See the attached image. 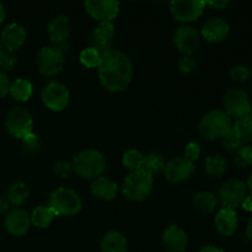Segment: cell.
Returning a JSON list of instances; mask_svg holds the SVG:
<instances>
[{"mask_svg":"<svg viewBox=\"0 0 252 252\" xmlns=\"http://www.w3.org/2000/svg\"><path fill=\"white\" fill-rule=\"evenodd\" d=\"M251 76V70L246 65H235L230 70V78L236 83H245Z\"/></svg>","mask_w":252,"mask_h":252,"instance_id":"cell-36","label":"cell"},{"mask_svg":"<svg viewBox=\"0 0 252 252\" xmlns=\"http://www.w3.org/2000/svg\"><path fill=\"white\" fill-rule=\"evenodd\" d=\"M1 51H2V48H1V44H0V53H1Z\"/></svg>","mask_w":252,"mask_h":252,"instance_id":"cell-49","label":"cell"},{"mask_svg":"<svg viewBox=\"0 0 252 252\" xmlns=\"http://www.w3.org/2000/svg\"><path fill=\"white\" fill-rule=\"evenodd\" d=\"M198 252H225L221 249L217 248V246H206V248L201 249Z\"/></svg>","mask_w":252,"mask_h":252,"instance_id":"cell-44","label":"cell"},{"mask_svg":"<svg viewBox=\"0 0 252 252\" xmlns=\"http://www.w3.org/2000/svg\"><path fill=\"white\" fill-rule=\"evenodd\" d=\"M41 98L43 105L48 110L61 112L69 105L70 93L64 84L59 81H51L42 90Z\"/></svg>","mask_w":252,"mask_h":252,"instance_id":"cell-9","label":"cell"},{"mask_svg":"<svg viewBox=\"0 0 252 252\" xmlns=\"http://www.w3.org/2000/svg\"><path fill=\"white\" fill-rule=\"evenodd\" d=\"M101 58H102V56L93 47H88V48L83 49L80 57H79L80 63L86 68H98Z\"/></svg>","mask_w":252,"mask_h":252,"instance_id":"cell-32","label":"cell"},{"mask_svg":"<svg viewBox=\"0 0 252 252\" xmlns=\"http://www.w3.org/2000/svg\"><path fill=\"white\" fill-rule=\"evenodd\" d=\"M5 19H6V9H5L4 5L0 2V25L5 21Z\"/></svg>","mask_w":252,"mask_h":252,"instance_id":"cell-46","label":"cell"},{"mask_svg":"<svg viewBox=\"0 0 252 252\" xmlns=\"http://www.w3.org/2000/svg\"><path fill=\"white\" fill-rule=\"evenodd\" d=\"M226 169H228L226 160L221 155H209L204 160V171H206V174L211 175V176H223V175H225Z\"/></svg>","mask_w":252,"mask_h":252,"instance_id":"cell-29","label":"cell"},{"mask_svg":"<svg viewBox=\"0 0 252 252\" xmlns=\"http://www.w3.org/2000/svg\"><path fill=\"white\" fill-rule=\"evenodd\" d=\"M70 20L65 15H58V16L53 17L47 26L49 39L53 46L66 43L69 36H70Z\"/></svg>","mask_w":252,"mask_h":252,"instance_id":"cell-19","label":"cell"},{"mask_svg":"<svg viewBox=\"0 0 252 252\" xmlns=\"http://www.w3.org/2000/svg\"><path fill=\"white\" fill-rule=\"evenodd\" d=\"M162 244L169 252H185L189 245L186 231L179 225H170L162 233Z\"/></svg>","mask_w":252,"mask_h":252,"instance_id":"cell-20","label":"cell"},{"mask_svg":"<svg viewBox=\"0 0 252 252\" xmlns=\"http://www.w3.org/2000/svg\"><path fill=\"white\" fill-rule=\"evenodd\" d=\"M122 164L130 172L139 171V170H142L143 164H144V155L138 152V150L129 149L123 154Z\"/></svg>","mask_w":252,"mask_h":252,"instance_id":"cell-31","label":"cell"},{"mask_svg":"<svg viewBox=\"0 0 252 252\" xmlns=\"http://www.w3.org/2000/svg\"><path fill=\"white\" fill-rule=\"evenodd\" d=\"M26 37V29L17 22H11L5 26L0 33V44L5 51L15 52L24 46Z\"/></svg>","mask_w":252,"mask_h":252,"instance_id":"cell-15","label":"cell"},{"mask_svg":"<svg viewBox=\"0 0 252 252\" xmlns=\"http://www.w3.org/2000/svg\"><path fill=\"white\" fill-rule=\"evenodd\" d=\"M118 192L117 182L106 176H100L91 184V194L102 201H112Z\"/></svg>","mask_w":252,"mask_h":252,"instance_id":"cell-22","label":"cell"},{"mask_svg":"<svg viewBox=\"0 0 252 252\" xmlns=\"http://www.w3.org/2000/svg\"><path fill=\"white\" fill-rule=\"evenodd\" d=\"M48 207L52 209L54 216L73 217L81 211L83 202L74 189L59 187L49 194Z\"/></svg>","mask_w":252,"mask_h":252,"instance_id":"cell-4","label":"cell"},{"mask_svg":"<svg viewBox=\"0 0 252 252\" xmlns=\"http://www.w3.org/2000/svg\"><path fill=\"white\" fill-rule=\"evenodd\" d=\"M233 129L231 118L224 111L212 110L202 116L198 125V130L207 140L221 139Z\"/></svg>","mask_w":252,"mask_h":252,"instance_id":"cell-3","label":"cell"},{"mask_svg":"<svg viewBox=\"0 0 252 252\" xmlns=\"http://www.w3.org/2000/svg\"><path fill=\"white\" fill-rule=\"evenodd\" d=\"M221 144H223V147L225 148L228 152H235V150H238L239 148L243 145V143L239 140V138L236 137L235 133L233 132V129L230 130V132L228 133L226 135H224L223 138H221Z\"/></svg>","mask_w":252,"mask_h":252,"instance_id":"cell-37","label":"cell"},{"mask_svg":"<svg viewBox=\"0 0 252 252\" xmlns=\"http://www.w3.org/2000/svg\"><path fill=\"white\" fill-rule=\"evenodd\" d=\"M174 44L182 56H192L199 48L201 37L193 27L182 25L175 30Z\"/></svg>","mask_w":252,"mask_h":252,"instance_id":"cell-12","label":"cell"},{"mask_svg":"<svg viewBox=\"0 0 252 252\" xmlns=\"http://www.w3.org/2000/svg\"><path fill=\"white\" fill-rule=\"evenodd\" d=\"M113 37H115V26L112 22H98L91 33L90 47L95 48L101 56H103L112 49L111 44Z\"/></svg>","mask_w":252,"mask_h":252,"instance_id":"cell-17","label":"cell"},{"mask_svg":"<svg viewBox=\"0 0 252 252\" xmlns=\"http://www.w3.org/2000/svg\"><path fill=\"white\" fill-rule=\"evenodd\" d=\"M248 197V187L241 180L230 179L224 182L218 191V202L223 208L234 209L241 206Z\"/></svg>","mask_w":252,"mask_h":252,"instance_id":"cell-8","label":"cell"},{"mask_svg":"<svg viewBox=\"0 0 252 252\" xmlns=\"http://www.w3.org/2000/svg\"><path fill=\"white\" fill-rule=\"evenodd\" d=\"M206 2L202 0H175L170 4L172 17L181 24H189L201 17Z\"/></svg>","mask_w":252,"mask_h":252,"instance_id":"cell-11","label":"cell"},{"mask_svg":"<svg viewBox=\"0 0 252 252\" xmlns=\"http://www.w3.org/2000/svg\"><path fill=\"white\" fill-rule=\"evenodd\" d=\"M204 2H206V5H208V6L213 7V9H217V10L224 9V7L229 4V1H226V0H216V1H204Z\"/></svg>","mask_w":252,"mask_h":252,"instance_id":"cell-42","label":"cell"},{"mask_svg":"<svg viewBox=\"0 0 252 252\" xmlns=\"http://www.w3.org/2000/svg\"><path fill=\"white\" fill-rule=\"evenodd\" d=\"M97 69L101 85L110 93H121L132 81V61L118 49H111L103 54Z\"/></svg>","mask_w":252,"mask_h":252,"instance_id":"cell-1","label":"cell"},{"mask_svg":"<svg viewBox=\"0 0 252 252\" xmlns=\"http://www.w3.org/2000/svg\"><path fill=\"white\" fill-rule=\"evenodd\" d=\"M5 229L12 236H24L31 226V217L25 209L15 208L5 216Z\"/></svg>","mask_w":252,"mask_h":252,"instance_id":"cell-16","label":"cell"},{"mask_svg":"<svg viewBox=\"0 0 252 252\" xmlns=\"http://www.w3.org/2000/svg\"><path fill=\"white\" fill-rule=\"evenodd\" d=\"M101 252H128V241L120 231H108L100 243Z\"/></svg>","mask_w":252,"mask_h":252,"instance_id":"cell-23","label":"cell"},{"mask_svg":"<svg viewBox=\"0 0 252 252\" xmlns=\"http://www.w3.org/2000/svg\"><path fill=\"white\" fill-rule=\"evenodd\" d=\"M193 203L202 213L211 214L218 207V198L208 191H201L194 194Z\"/></svg>","mask_w":252,"mask_h":252,"instance_id":"cell-27","label":"cell"},{"mask_svg":"<svg viewBox=\"0 0 252 252\" xmlns=\"http://www.w3.org/2000/svg\"><path fill=\"white\" fill-rule=\"evenodd\" d=\"M246 187H248V191L250 192V196L252 197V172L250 174L248 179V184H246Z\"/></svg>","mask_w":252,"mask_h":252,"instance_id":"cell-48","label":"cell"},{"mask_svg":"<svg viewBox=\"0 0 252 252\" xmlns=\"http://www.w3.org/2000/svg\"><path fill=\"white\" fill-rule=\"evenodd\" d=\"M245 234H246V238H248L250 241H252V218L249 220L248 225H246Z\"/></svg>","mask_w":252,"mask_h":252,"instance_id":"cell-45","label":"cell"},{"mask_svg":"<svg viewBox=\"0 0 252 252\" xmlns=\"http://www.w3.org/2000/svg\"><path fill=\"white\" fill-rule=\"evenodd\" d=\"M234 160L241 167H248L252 165V147L241 145L238 150L234 152Z\"/></svg>","mask_w":252,"mask_h":252,"instance_id":"cell-33","label":"cell"},{"mask_svg":"<svg viewBox=\"0 0 252 252\" xmlns=\"http://www.w3.org/2000/svg\"><path fill=\"white\" fill-rule=\"evenodd\" d=\"M165 164L166 162H165L164 157L161 154L149 153V154L144 155V164H143L142 170L152 177H154L164 172Z\"/></svg>","mask_w":252,"mask_h":252,"instance_id":"cell-26","label":"cell"},{"mask_svg":"<svg viewBox=\"0 0 252 252\" xmlns=\"http://www.w3.org/2000/svg\"><path fill=\"white\" fill-rule=\"evenodd\" d=\"M21 148L27 154H33V153L38 152V149L41 148V140H39L38 135L32 132L31 134L25 137L21 140Z\"/></svg>","mask_w":252,"mask_h":252,"instance_id":"cell-35","label":"cell"},{"mask_svg":"<svg viewBox=\"0 0 252 252\" xmlns=\"http://www.w3.org/2000/svg\"><path fill=\"white\" fill-rule=\"evenodd\" d=\"M10 212V202L7 198H0V214H5L6 216Z\"/></svg>","mask_w":252,"mask_h":252,"instance_id":"cell-43","label":"cell"},{"mask_svg":"<svg viewBox=\"0 0 252 252\" xmlns=\"http://www.w3.org/2000/svg\"><path fill=\"white\" fill-rule=\"evenodd\" d=\"M201 157V144L197 142H189L185 148V158L189 161H196Z\"/></svg>","mask_w":252,"mask_h":252,"instance_id":"cell-39","label":"cell"},{"mask_svg":"<svg viewBox=\"0 0 252 252\" xmlns=\"http://www.w3.org/2000/svg\"><path fill=\"white\" fill-rule=\"evenodd\" d=\"M17 64V57L14 52H9L2 49L0 53V70L6 73V71L14 70Z\"/></svg>","mask_w":252,"mask_h":252,"instance_id":"cell-34","label":"cell"},{"mask_svg":"<svg viewBox=\"0 0 252 252\" xmlns=\"http://www.w3.org/2000/svg\"><path fill=\"white\" fill-rule=\"evenodd\" d=\"M214 225H216L218 233L223 236L234 235L239 225L238 214L234 209L221 208L217 213L216 219H214Z\"/></svg>","mask_w":252,"mask_h":252,"instance_id":"cell-21","label":"cell"},{"mask_svg":"<svg viewBox=\"0 0 252 252\" xmlns=\"http://www.w3.org/2000/svg\"><path fill=\"white\" fill-rule=\"evenodd\" d=\"M74 172L79 177L85 180H95L102 176L106 170V158L102 153L95 149H85L74 157Z\"/></svg>","mask_w":252,"mask_h":252,"instance_id":"cell-2","label":"cell"},{"mask_svg":"<svg viewBox=\"0 0 252 252\" xmlns=\"http://www.w3.org/2000/svg\"><path fill=\"white\" fill-rule=\"evenodd\" d=\"M233 132L239 138L243 145H249L252 143V118L243 117L235 121L233 126Z\"/></svg>","mask_w":252,"mask_h":252,"instance_id":"cell-30","label":"cell"},{"mask_svg":"<svg viewBox=\"0 0 252 252\" xmlns=\"http://www.w3.org/2000/svg\"><path fill=\"white\" fill-rule=\"evenodd\" d=\"M54 167H56L54 169L56 170V174L59 177H62V179H68L74 172L73 164H71V161H68V160H61V161L57 162Z\"/></svg>","mask_w":252,"mask_h":252,"instance_id":"cell-38","label":"cell"},{"mask_svg":"<svg viewBox=\"0 0 252 252\" xmlns=\"http://www.w3.org/2000/svg\"><path fill=\"white\" fill-rule=\"evenodd\" d=\"M29 196V187H27L25 182H12L9 186V189H7V201L10 202V204L15 207L22 206L27 201Z\"/></svg>","mask_w":252,"mask_h":252,"instance_id":"cell-25","label":"cell"},{"mask_svg":"<svg viewBox=\"0 0 252 252\" xmlns=\"http://www.w3.org/2000/svg\"><path fill=\"white\" fill-rule=\"evenodd\" d=\"M230 25L221 17H212L204 22L202 27V36L208 43H219L228 37Z\"/></svg>","mask_w":252,"mask_h":252,"instance_id":"cell-18","label":"cell"},{"mask_svg":"<svg viewBox=\"0 0 252 252\" xmlns=\"http://www.w3.org/2000/svg\"><path fill=\"white\" fill-rule=\"evenodd\" d=\"M31 224L38 229H47L54 219V213L48 206H38L33 209L31 216Z\"/></svg>","mask_w":252,"mask_h":252,"instance_id":"cell-28","label":"cell"},{"mask_svg":"<svg viewBox=\"0 0 252 252\" xmlns=\"http://www.w3.org/2000/svg\"><path fill=\"white\" fill-rule=\"evenodd\" d=\"M154 179L143 170L130 172L122 184V193L128 201L142 202L152 193Z\"/></svg>","mask_w":252,"mask_h":252,"instance_id":"cell-5","label":"cell"},{"mask_svg":"<svg viewBox=\"0 0 252 252\" xmlns=\"http://www.w3.org/2000/svg\"><path fill=\"white\" fill-rule=\"evenodd\" d=\"M197 62L192 56H184L179 61V69L182 74H189L196 69Z\"/></svg>","mask_w":252,"mask_h":252,"instance_id":"cell-40","label":"cell"},{"mask_svg":"<svg viewBox=\"0 0 252 252\" xmlns=\"http://www.w3.org/2000/svg\"><path fill=\"white\" fill-rule=\"evenodd\" d=\"M84 7L98 22H112L120 12V2L115 0H88L84 2Z\"/></svg>","mask_w":252,"mask_h":252,"instance_id":"cell-13","label":"cell"},{"mask_svg":"<svg viewBox=\"0 0 252 252\" xmlns=\"http://www.w3.org/2000/svg\"><path fill=\"white\" fill-rule=\"evenodd\" d=\"M223 106L225 110L224 112L230 118L234 117L236 120L245 117L252 108L248 93L238 88L226 91L223 97Z\"/></svg>","mask_w":252,"mask_h":252,"instance_id":"cell-10","label":"cell"},{"mask_svg":"<svg viewBox=\"0 0 252 252\" xmlns=\"http://www.w3.org/2000/svg\"><path fill=\"white\" fill-rule=\"evenodd\" d=\"M32 93H33V86L27 79L17 78L10 85L9 94L11 97L16 101H27L31 98Z\"/></svg>","mask_w":252,"mask_h":252,"instance_id":"cell-24","label":"cell"},{"mask_svg":"<svg viewBox=\"0 0 252 252\" xmlns=\"http://www.w3.org/2000/svg\"><path fill=\"white\" fill-rule=\"evenodd\" d=\"M194 172V164L185 157H177L165 164L164 174L167 181L180 184L189 180Z\"/></svg>","mask_w":252,"mask_h":252,"instance_id":"cell-14","label":"cell"},{"mask_svg":"<svg viewBox=\"0 0 252 252\" xmlns=\"http://www.w3.org/2000/svg\"><path fill=\"white\" fill-rule=\"evenodd\" d=\"M7 133L16 139H24L29 134H31L33 129V120L32 116L26 108L14 107L7 112L5 120Z\"/></svg>","mask_w":252,"mask_h":252,"instance_id":"cell-7","label":"cell"},{"mask_svg":"<svg viewBox=\"0 0 252 252\" xmlns=\"http://www.w3.org/2000/svg\"><path fill=\"white\" fill-rule=\"evenodd\" d=\"M244 204V208L246 209V211H252V197H246L245 201L243 202Z\"/></svg>","mask_w":252,"mask_h":252,"instance_id":"cell-47","label":"cell"},{"mask_svg":"<svg viewBox=\"0 0 252 252\" xmlns=\"http://www.w3.org/2000/svg\"><path fill=\"white\" fill-rule=\"evenodd\" d=\"M10 85H11V83H10L7 74L0 70V97H4L9 94Z\"/></svg>","mask_w":252,"mask_h":252,"instance_id":"cell-41","label":"cell"},{"mask_svg":"<svg viewBox=\"0 0 252 252\" xmlns=\"http://www.w3.org/2000/svg\"><path fill=\"white\" fill-rule=\"evenodd\" d=\"M65 63V56L56 46H46L39 49L36 57L37 70L41 75L53 78L58 75Z\"/></svg>","mask_w":252,"mask_h":252,"instance_id":"cell-6","label":"cell"}]
</instances>
